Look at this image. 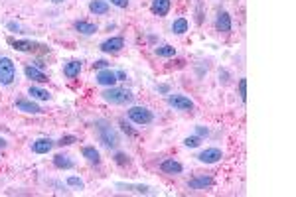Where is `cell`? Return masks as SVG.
<instances>
[{"mask_svg":"<svg viewBox=\"0 0 296 197\" xmlns=\"http://www.w3.org/2000/svg\"><path fill=\"white\" fill-rule=\"evenodd\" d=\"M8 148V140L4 136H0V150H6Z\"/></svg>","mask_w":296,"mask_h":197,"instance_id":"d6a6232c","label":"cell"},{"mask_svg":"<svg viewBox=\"0 0 296 197\" xmlns=\"http://www.w3.org/2000/svg\"><path fill=\"white\" fill-rule=\"evenodd\" d=\"M14 109L20 111V113H26V115H42V107L38 103H34V98H26V97H20L14 101Z\"/></svg>","mask_w":296,"mask_h":197,"instance_id":"ba28073f","label":"cell"},{"mask_svg":"<svg viewBox=\"0 0 296 197\" xmlns=\"http://www.w3.org/2000/svg\"><path fill=\"white\" fill-rule=\"evenodd\" d=\"M16 81V63L10 58H0V85H12Z\"/></svg>","mask_w":296,"mask_h":197,"instance_id":"8992f818","label":"cell"},{"mask_svg":"<svg viewBox=\"0 0 296 197\" xmlns=\"http://www.w3.org/2000/svg\"><path fill=\"white\" fill-rule=\"evenodd\" d=\"M6 43L16 49V52H22V54H32V52H49V47L43 45V43H38L34 39H20V38H12L8 36L6 38Z\"/></svg>","mask_w":296,"mask_h":197,"instance_id":"3957f363","label":"cell"},{"mask_svg":"<svg viewBox=\"0 0 296 197\" xmlns=\"http://www.w3.org/2000/svg\"><path fill=\"white\" fill-rule=\"evenodd\" d=\"M95 81H97V85H101V87H115L119 79H117V73L111 67H105V69H99L97 71Z\"/></svg>","mask_w":296,"mask_h":197,"instance_id":"30bf717a","label":"cell"},{"mask_svg":"<svg viewBox=\"0 0 296 197\" xmlns=\"http://www.w3.org/2000/svg\"><path fill=\"white\" fill-rule=\"evenodd\" d=\"M109 10H111L109 0H91L89 2V12L95 16H105L109 14Z\"/></svg>","mask_w":296,"mask_h":197,"instance_id":"2e32d148","label":"cell"},{"mask_svg":"<svg viewBox=\"0 0 296 197\" xmlns=\"http://www.w3.org/2000/svg\"><path fill=\"white\" fill-rule=\"evenodd\" d=\"M95 132H97V138H99V142H101L105 148H115L121 144V136H119V132H117V128L111 124V122H107V120H103V118H99V120H95Z\"/></svg>","mask_w":296,"mask_h":197,"instance_id":"6da1fadb","label":"cell"},{"mask_svg":"<svg viewBox=\"0 0 296 197\" xmlns=\"http://www.w3.org/2000/svg\"><path fill=\"white\" fill-rule=\"evenodd\" d=\"M101 98L109 105H128V103H132L134 95H132V91L121 89L115 85V87H105V91L101 93Z\"/></svg>","mask_w":296,"mask_h":197,"instance_id":"7a4b0ae2","label":"cell"},{"mask_svg":"<svg viewBox=\"0 0 296 197\" xmlns=\"http://www.w3.org/2000/svg\"><path fill=\"white\" fill-rule=\"evenodd\" d=\"M115 73H117V79H119V81H127V79H128L125 71H115Z\"/></svg>","mask_w":296,"mask_h":197,"instance_id":"836d02e7","label":"cell"},{"mask_svg":"<svg viewBox=\"0 0 296 197\" xmlns=\"http://www.w3.org/2000/svg\"><path fill=\"white\" fill-rule=\"evenodd\" d=\"M127 117H128V120L130 122H134L136 126H146V124H150L152 120H154V115H152V111L148 109V107H128V111H127Z\"/></svg>","mask_w":296,"mask_h":197,"instance_id":"277c9868","label":"cell"},{"mask_svg":"<svg viewBox=\"0 0 296 197\" xmlns=\"http://www.w3.org/2000/svg\"><path fill=\"white\" fill-rule=\"evenodd\" d=\"M195 158H197L200 164L211 166V164H217V162L223 160V152H221V148H217V146H210V148H206V150H202Z\"/></svg>","mask_w":296,"mask_h":197,"instance_id":"52a82bcc","label":"cell"},{"mask_svg":"<svg viewBox=\"0 0 296 197\" xmlns=\"http://www.w3.org/2000/svg\"><path fill=\"white\" fill-rule=\"evenodd\" d=\"M158 168H160V172H162V174H166V176H180V174L184 172L182 162H178V160H174V158H166V160H162Z\"/></svg>","mask_w":296,"mask_h":197,"instance_id":"8fae6325","label":"cell"},{"mask_svg":"<svg viewBox=\"0 0 296 197\" xmlns=\"http://www.w3.org/2000/svg\"><path fill=\"white\" fill-rule=\"evenodd\" d=\"M154 54L158 56V58H174L176 56V47L174 45H158L156 49H154Z\"/></svg>","mask_w":296,"mask_h":197,"instance_id":"cb8c5ba5","label":"cell"},{"mask_svg":"<svg viewBox=\"0 0 296 197\" xmlns=\"http://www.w3.org/2000/svg\"><path fill=\"white\" fill-rule=\"evenodd\" d=\"M111 4L113 6H117V8H128V4H130V0H111Z\"/></svg>","mask_w":296,"mask_h":197,"instance_id":"4dcf8cb0","label":"cell"},{"mask_svg":"<svg viewBox=\"0 0 296 197\" xmlns=\"http://www.w3.org/2000/svg\"><path fill=\"white\" fill-rule=\"evenodd\" d=\"M202 144V138L197 136V134H193V136H188V138H184V146L186 148H197Z\"/></svg>","mask_w":296,"mask_h":197,"instance_id":"83f0119b","label":"cell"},{"mask_svg":"<svg viewBox=\"0 0 296 197\" xmlns=\"http://www.w3.org/2000/svg\"><path fill=\"white\" fill-rule=\"evenodd\" d=\"M73 28L79 32V34H83V36H93V34H97V24H93V22H87V20H75L73 22Z\"/></svg>","mask_w":296,"mask_h":197,"instance_id":"ffe728a7","label":"cell"},{"mask_svg":"<svg viewBox=\"0 0 296 197\" xmlns=\"http://www.w3.org/2000/svg\"><path fill=\"white\" fill-rule=\"evenodd\" d=\"M113 160H115V164H117V166H121V168L130 166V156H128V154H125V152H115Z\"/></svg>","mask_w":296,"mask_h":197,"instance_id":"d4e9b609","label":"cell"},{"mask_svg":"<svg viewBox=\"0 0 296 197\" xmlns=\"http://www.w3.org/2000/svg\"><path fill=\"white\" fill-rule=\"evenodd\" d=\"M237 91H239V98L243 103H247V79L243 77V79H239V83H237Z\"/></svg>","mask_w":296,"mask_h":197,"instance_id":"4316f807","label":"cell"},{"mask_svg":"<svg viewBox=\"0 0 296 197\" xmlns=\"http://www.w3.org/2000/svg\"><path fill=\"white\" fill-rule=\"evenodd\" d=\"M81 156L91 164V166H99L101 164V154H99V150L95 146H83L81 148Z\"/></svg>","mask_w":296,"mask_h":197,"instance_id":"ac0fdd59","label":"cell"},{"mask_svg":"<svg viewBox=\"0 0 296 197\" xmlns=\"http://www.w3.org/2000/svg\"><path fill=\"white\" fill-rule=\"evenodd\" d=\"M77 142V136H73V134H65V136H62L56 144L58 146H71V144H75Z\"/></svg>","mask_w":296,"mask_h":197,"instance_id":"f1b7e54d","label":"cell"},{"mask_svg":"<svg viewBox=\"0 0 296 197\" xmlns=\"http://www.w3.org/2000/svg\"><path fill=\"white\" fill-rule=\"evenodd\" d=\"M105 67H109V61H107V59H97V61L93 63V69H95V71L105 69Z\"/></svg>","mask_w":296,"mask_h":197,"instance_id":"1f68e13d","label":"cell"},{"mask_svg":"<svg viewBox=\"0 0 296 197\" xmlns=\"http://www.w3.org/2000/svg\"><path fill=\"white\" fill-rule=\"evenodd\" d=\"M166 103L174 111H182V113H190V111L195 109V103L191 101V98L186 97V95H180V93H168L166 95Z\"/></svg>","mask_w":296,"mask_h":197,"instance_id":"5b68a950","label":"cell"},{"mask_svg":"<svg viewBox=\"0 0 296 197\" xmlns=\"http://www.w3.org/2000/svg\"><path fill=\"white\" fill-rule=\"evenodd\" d=\"M188 30H190V22H188L186 18H176V20L172 22V34L184 36Z\"/></svg>","mask_w":296,"mask_h":197,"instance_id":"603a6c76","label":"cell"},{"mask_svg":"<svg viewBox=\"0 0 296 197\" xmlns=\"http://www.w3.org/2000/svg\"><path fill=\"white\" fill-rule=\"evenodd\" d=\"M54 166L58 170H73L75 168V162L69 154H56L54 156Z\"/></svg>","mask_w":296,"mask_h":197,"instance_id":"44dd1931","label":"cell"},{"mask_svg":"<svg viewBox=\"0 0 296 197\" xmlns=\"http://www.w3.org/2000/svg\"><path fill=\"white\" fill-rule=\"evenodd\" d=\"M125 47V38L123 36H113V38H107L105 41H101V45H99V49H101L103 54H119L121 49Z\"/></svg>","mask_w":296,"mask_h":197,"instance_id":"9c48e42d","label":"cell"},{"mask_svg":"<svg viewBox=\"0 0 296 197\" xmlns=\"http://www.w3.org/2000/svg\"><path fill=\"white\" fill-rule=\"evenodd\" d=\"M24 75H26L30 81H34V83H47V81H49L47 75H45L42 69H38L36 65H26V67H24Z\"/></svg>","mask_w":296,"mask_h":197,"instance_id":"e0dca14e","label":"cell"},{"mask_svg":"<svg viewBox=\"0 0 296 197\" xmlns=\"http://www.w3.org/2000/svg\"><path fill=\"white\" fill-rule=\"evenodd\" d=\"M8 28H10V30H16V32L20 30V26H18V24H14V22H10V24H8Z\"/></svg>","mask_w":296,"mask_h":197,"instance_id":"d590c367","label":"cell"},{"mask_svg":"<svg viewBox=\"0 0 296 197\" xmlns=\"http://www.w3.org/2000/svg\"><path fill=\"white\" fill-rule=\"evenodd\" d=\"M170 8H172V0H152V4H150V12L158 18L168 16Z\"/></svg>","mask_w":296,"mask_h":197,"instance_id":"9a60e30c","label":"cell"},{"mask_svg":"<svg viewBox=\"0 0 296 197\" xmlns=\"http://www.w3.org/2000/svg\"><path fill=\"white\" fill-rule=\"evenodd\" d=\"M156 89H158L160 93H164V95H168V93H170V87H168V85H158Z\"/></svg>","mask_w":296,"mask_h":197,"instance_id":"e575fe53","label":"cell"},{"mask_svg":"<svg viewBox=\"0 0 296 197\" xmlns=\"http://www.w3.org/2000/svg\"><path fill=\"white\" fill-rule=\"evenodd\" d=\"M195 134L200 136V138L210 136V128H208V126H202V124H197V126H195Z\"/></svg>","mask_w":296,"mask_h":197,"instance_id":"f546056e","label":"cell"},{"mask_svg":"<svg viewBox=\"0 0 296 197\" xmlns=\"http://www.w3.org/2000/svg\"><path fill=\"white\" fill-rule=\"evenodd\" d=\"M65 183L69 185V187H75V189H85V181L81 179V177H77V176H69L67 179H65Z\"/></svg>","mask_w":296,"mask_h":197,"instance_id":"484cf974","label":"cell"},{"mask_svg":"<svg viewBox=\"0 0 296 197\" xmlns=\"http://www.w3.org/2000/svg\"><path fill=\"white\" fill-rule=\"evenodd\" d=\"M188 187L193 189V191H204V189H210L213 187V177L211 176H195L188 181Z\"/></svg>","mask_w":296,"mask_h":197,"instance_id":"7c38bea8","label":"cell"},{"mask_svg":"<svg viewBox=\"0 0 296 197\" xmlns=\"http://www.w3.org/2000/svg\"><path fill=\"white\" fill-rule=\"evenodd\" d=\"M215 28H217V32H221V34H229V32H231L233 22H231L229 12H225V10H219V12H217V16H215Z\"/></svg>","mask_w":296,"mask_h":197,"instance_id":"5bb4252c","label":"cell"},{"mask_svg":"<svg viewBox=\"0 0 296 197\" xmlns=\"http://www.w3.org/2000/svg\"><path fill=\"white\" fill-rule=\"evenodd\" d=\"M52 2H54V4H60V2H63V0H52Z\"/></svg>","mask_w":296,"mask_h":197,"instance_id":"8d00e7d4","label":"cell"},{"mask_svg":"<svg viewBox=\"0 0 296 197\" xmlns=\"http://www.w3.org/2000/svg\"><path fill=\"white\" fill-rule=\"evenodd\" d=\"M56 146V142L52 138H38L32 142V152L34 154H47V152H52V148Z\"/></svg>","mask_w":296,"mask_h":197,"instance_id":"4fadbf2b","label":"cell"},{"mask_svg":"<svg viewBox=\"0 0 296 197\" xmlns=\"http://www.w3.org/2000/svg\"><path fill=\"white\" fill-rule=\"evenodd\" d=\"M81 69H83V61L81 59H71V61H67L63 65V75L67 79H75V77H79Z\"/></svg>","mask_w":296,"mask_h":197,"instance_id":"d6986e66","label":"cell"},{"mask_svg":"<svg viewBox=\"0 0 296 197\" xmlns=\"http://www.w3.org/2000/svg\"><path fill=\"white\" fill-rule=\"evenodd\" d=\"M28 95H32L34 101H49V98H52V93L42 89V87H38V85H30Z\"/></svg>","mask_w":296,"mask_h":197,"instance_id":"7402d4cb","label":"cell"}]
</instances>
